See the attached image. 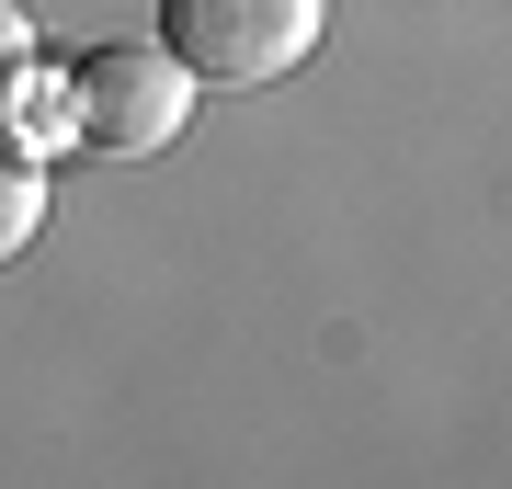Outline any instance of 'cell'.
I'll return each instance as SVG.
<instances>
[{
	"mask_svg": "<svg viewBox=\"0 0 512 489\" xmlns=\"http://www.w3.org/2000/svg\"><path fill=\"white\" fill-rule=\"evenodd\" d=\"M319 35H330V0H160V57L194 91L205 80L262 91V80L308 69Z\"/></svg>",
	"mask_w": 512,
	"mask_h": 489,
	"instance_id": "6da1fadb",
	"label": "cell"
},
{
	"mask_svg": "<svg viewBox=\"0 0 512 489\" xmlns=\"http://www.w3.org/2000/svg\"><path fill=\"white\" fill-rule=\"evenodd\" d=\"M57 103H69V137H80V148H103V160H148V148L183 137L194 80L171 69L160 46H92Z\"/></svg>",
	"mask_w": 512,
	"mask_h": 489,
	"instance_id": "7a4b0ae2",
	"label": "cell"
},
{
	"mask_svg": "<svg viewBox=\"0 0 512 489\" xmlns=\"http://www.w3.org/2000/svg\"><path fill=\"white\" fill-rule=\"evenodd\" d=\"M35 228H46V148L0 126V262L35 251Z\"/></svg>",
	"mask_w": 512,
	"mask_h": 489,
	"instance_id": "3957f363",
	"label": "cell"
},
{
	"mask_svg": "<svg viewBox=\"0 0 512 489\" xmlns=\"http://www.w3.org/2000/svg\"><path fill=\"white\" fill-rule=\"evenodd\" d=\"M23 69H35V35H23V12L0 0V114L23 103Z\"/></svg>",
	"mask_w": 512,
	"mask_h": 489,
	"instance_id": "277c9868",
	"label": "cell"
}]
</instances>
